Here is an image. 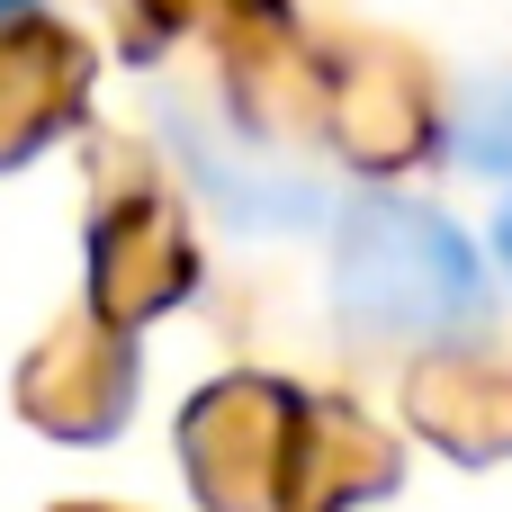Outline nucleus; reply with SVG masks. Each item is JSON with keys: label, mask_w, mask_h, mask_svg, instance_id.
I'll return each instance as SVG.
<instances>
[{"label": "nucleus", "mask_w": 512, "mask_h": 512, "mask_svg": "<svg viewBox=\"0 0 512 512\" xmlns=\"http://www.w3.org/2000/svg\"><path fill=\"white\" fill-rule=\"evenodd\" d=\"M342 315L405 342H450L495 315V252H477L441 207L369 198L342 225Z\"/></svg>", "instance_id": "obj_1"}, {"label": "nucleus", "mask_w": 512, "mask_h": 512, "mask_svg": "<svg viewBox=\"0 0 512 512\" xmlns=\"http://www.w3.org/2000/svg\"><path fill=\"white\" fill-rule=\"evenodd\" d=\"M459 162L512 189V81H495V90L468 99V117H459Z\"/></svg>", "instance_id": "obj_2"}, {"label": "nucleus", "mask_w": 512, "mask_h": 512, "mask_svg": "<svg viewBox=\"0 0 512 512\" xmlns=\"http://www.w3.org/2000/svg\"><path fill=\"white\" fill-rule=\"evenodd\" d=\"M486 252H495V270H504V288H512V189H504V216H495V243Z\"/></svg>", "instance_id": "obj_3"}, {"label": "nucleus", "mask_w": 512, "mask_h": 512, "mask_svg": "<svg viewBox=\"0 0 512 512\" xmlns=\"http://www.w3.org/2000/svg\"><path fill=\"white\" fill-rule=\"evenodd\" d=\"M18 9H36V0H0V18H18Z\"/></svg>", "instance_id": "obj_4"}]
</instances>
